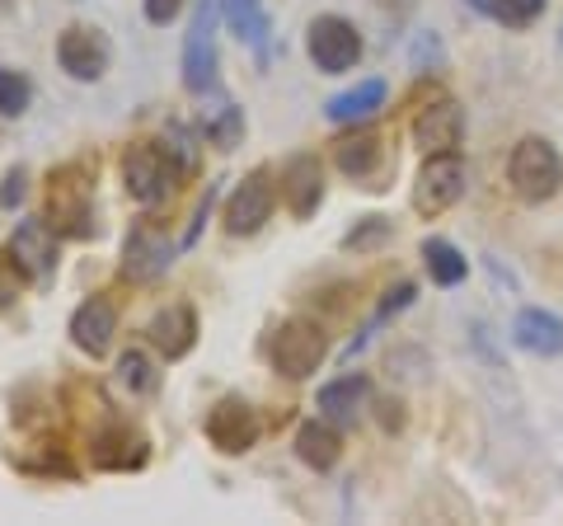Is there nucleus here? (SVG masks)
Returning <instances> with one entry per match:
<instances>
[{
	"label": "nucleus",
	"instance_id": "f257e3e1",
	"mask_svg": "<svg viewBox=\"0 0 563 526\" xmlns=\"http://www.w3.org/2000/svg\"><path fill=\"white\" fill-rule=\"evenodd\" d=\"M179 174H184V165L174 161V151L161 142H136L122 155V184H128L132 202H141V207L169 202L174 188H179Z\"/></svg>",
	"mask_w": 563,
	"mask_h": 526
},
{
	"label": "nucleus",
	"instance_id": "f03ea898",
	"mask_svg": "<svg viewBox=\"0 0 563 526\" xmlns=\"http://www.w3.org/2000/svg\"><path fill=\"white\" fill-rule=\"evenodd\" d=\"M90 202H95L90 169H85V165L52 169V188H47V226H52V231L66 235V240H85L95 231Z\"/></svg>",
	"mask_w": 563,
	"mask_h": 526
},
{
	"label": "nucleus",
	"instance_id": "7ed1b4c3",
	"mask_svg": "<svg viewBox=\"0 0 563 526\" xmlns=\"http://www.w3.org/2000/svg\"><path fill=\"white\" fill-rule=\"evenodd\" d=\"M507 184H512V193L521 202H550L563 184V155L544 142V136H526V142L512 146Z\"/></svg>",
	"mask_w": 563,
	"mask_h": 526
},
{
	"label": "nucleus",
	"instance_id": "20e7f679",
	"mask_svg": "<svg viewBox=\"0 0 563 526\" xmlns=\"http://www.w3.org/2000/svg\"><path fill=\"white\" fill-rule=\"evenodd\" d=\"M329 353V339L314 320H282L268 339V362L277 376L306 381L310 372H320V362Z\"/></svg>",
	"mask_w": 563,
	"mask_h": 526
},
{
	"label": "nucleus",
	"instance_id": "39448f33",
	"mask_svg": "<svg viewBox=\"0 0 563 526\" xmlns=\"http://www.w3.org/2000/svg\"><path fill=\"white\" fill-rule=\"evenodd\" d=\"M461 198H465V161L455 151L428 155V165L418 169V184H413V212L432 221L451 212Z\"/></svg>",
	"mask_w": 563,
	"mask_h": 526
},
{
	"label": "nucleus",
	"instance_id": "423d86ee",
	"mask_svg": "<svg viewBox=\"0 0 563 526\" xmlns=\"http://www.w3.org/2000/svg\"><path fill=\"white\" fill-rule=\"evenodd\" d=\"M184 85L188 95L217 90V10L207 0L192 10V24L184 33Z\"/></svg>",
	"mask_w": 563,
	"mask_h": 526
},
{
	"label": "nucleus",
	"instance_id": "0eeeda50",
	"mask_svg": "<svg viewBox=\"0 0 563 526\" xmlns=\"http://www.w3.org/2000/svg\"><path fill=\"white\" fill-rule=\"evenodd\" d=\"M202 432H207V442L217 447V451H225V456H244V451L258 442L263 424H258V414H254L250 399L225 395V399H217V405L207 409Z\"/></svg>",
	"mask_w": 563,
	"mask_h": 526
},
{
	"label": "nucleus",
	"instance_id": "6e6552de",
	"mask_svg": "<svg viewBox=\"0 0 563 526\" xmlns=\"http://www.w3.org/2000/svg\"><path fill=\"white\" fill-rule=\"evenodd\" d=\"M306 47H310V62L320 66L324 76H343L362 62V33L352 29L343 14H320V20L310 24Z\"/></svg>",
	"mask_w": 563,
	"mask_h": 526
},
{
	"label": "nucleus",
	"instance_id": "1a4fd4ad",
	"mask_svg": "<svg viewBox=\"0 0 563 526\" xmlns=\"http://www.w3.org/2000/svg\"><path fill=\"white\" fill-rule=\"evenodd\" d=\"M277 207V184L268 169L244 174V184H235V193L225 198V235H254L263 231V221L273 217Z\"/></svg>",
	"mask_w": 563,
	"mask_h": 526
},
{
	"label": "nucleus",
	"instance_id": "9d476101",
	"mask_svg": "<svg viewBox=\"0 0 563 526\" xmlns=\"http://www.w3.org/2000/svg\"><path fill=\"white\" fill-rule=\"evenodd\" d=\"M169 259H174V244L165 235V226L151 221V217H141L132 226L128 244H122V273H128L132 283H155V277L169 269Z\"/></svg>",
	"mask_w": 563,
	"mask_h": 526
},
{
	"label": "nucleus",
	"instance_id": "9b49d317",
	"mask_svg": "<svg viewBox=\"0 0 563 526\" xmlns=\"http://www.w3.org/2000/svg\"><path fill=\"white\" fill-rule=\"evenodd\" d=\"M57 62L70 80H99L109 72V39L90 24H70L57 39Z\"/></svg>",
	"mask_w": 563,
	"mask_h": 526
},
{
	"label": "nucleus",
	"instance_id": "f8f14e48",
	"mask_svg": "<svg viewBox=\"0 0 563 526\" xmlns=\"http://www.w3.org/2000/svg\"><path fill=\"white\" fill-rule=\"evenodd\" d=\"M146 437H141L132 424H109L90 437V465L95 470H113V475H128V470L146 465Z\"/></svg>",
	"mask_w": 563,
	"mask_h": 526
},
{
	"label": "nucleus",
	"instance_id": "ddd939ff",
	"mask_svg": "<svg viewBox=\"0 0 563 526\" xmlns=\"http://www.w3.org/2000/svg\"><path fill=\"white\" fill-rule=\"evenodd\" d=\"M10 254H14V263H20V269L33 277V283H43V277L57 269V231L47 226V217H43V221L29 217V221L14 226Z\"/></svg>",
	"mask_w": 563,
	"mask_h": 526
},
{
	"label": "nucleus",
	"instance_id": "4468645a",
	"mask_svg": "<svg viewBox=\"0 0 563 526\" xmlns=\"http://www.w3.org/2000/svg\"><path fill=\"white\" fill-rule=\"evenodd\" d=\"M465 136V113L455 99H432L428 109L413 118V142L428 151V155H442V151H455Z\"/></svg>",
	"mask_w": 563,
	"mask_h": 526
},
{
	"label": "nucleus",
	"instance_id": "2eb2a0df",
	"mask_svg": "<svg viewBox=\"0 0 563 526\" xmlns=\"http://www.w3.org/2000/svg\"><path fill=\"white\" fill-rule=\"evenodd\" d=\"M118 335V306L109 296H90V302H80L76 315H70V343L80 348V353H109V343Z\"/></svg>",
	"mask_w": 563,
	"mask_h": 526
},
{
	"label": "nucleus",
	"instance_id": "dca6fc26",
	"mask_svg": "<svg viewBox=\"0 0 563 526\" xmlns=\"http://www.w3.org/2000/svg\"><path fill=\"white\" fill-rule=\"evenodd\" d=\"M282 202H287L291 217H314L324 202V169L314 155H296V161H287V169H282Z\"/></svg>",
	"mask_w": 563,
	"mask_h": 526
},
{
	"label": "nucleus",
	"instance_id": "f3484780",
	"mask_svg": "<svg viewBox=\"0 0 563 526\" xmlns=\"http://www.w3.org/2000/svg\"><path fill=\"white\" fill-rule=\"evenodd\" d=\"M146 335H151V343L174 362V358H184L188 348L198 343V315H192V306H165V310L151 315Z\"/></svg>",
	"mask_w": 563,
	"mask_h": 526
},
{
	"label": "nucleus",
	"instance_id": "a211bd4d",
	"mask_svg": "<svg viewBox=\"0 0 563 526\" xmlns=\"http://www.w3.org/2000/svg\"><path fill=\"white\" fill-rule=\"evenodd\" d=\"M380 161H385V146L372 128H357V132H347L333 142V165H339L347 179H372L380 169Z\"/></svg>",
	"mask_w": 563,
	"mask_h": 526
},
{
	"label": "nucleus",
	"instance_id": "6ab92c4d",
	"mask_svg": "<svg viewBox=\"0 0 563 526\" xmlns=\"http://www.w3.org/2000/svg\"><path fill=\"white\" fill-rule=\"evenodd\" d=\"M512 339H517V348H526V353L554 358V353H563V320H559L554 310L531 306V310H521V315H517Z\"/></svg>",
	"mask_w": 563,
	"mask_h": 526
},
{
	"label": "nucleus",
	"instance_id": "aec40b11",
	"mask_svg": "<svg viewBox=\"0 0 563 526\" xmlns=\"http://www.w3.org/2000/svg\"><path fill=\"white\" fill-rule=\"evenodd\" d=\"M296 456H301L310 470H333L339 465V456H343L339 428L324 424V414L310 418V424H301V432H296Z\"/></svg>",
	"mask_w": 563,
	"mask_h": 526
},
{
	"label": "nucleus",
	"instance_id": "412c9836",
	"mask_svg": "<svg viewBox=\"0 0 563 526\" xmlns=\"http://www.w3.org/2000/svg\"><path fill=\"white\" fill-rule=\"evenodd\" d=\"M221 20L231 24L235 39L250 43L258 57L268 52V10H263V0H221Z\"/></svg>",
	"mask_w": 563,
	"mask_h": 526
},
{
	"label": "nucleus",
	"instance_id": "4be33fe9",
	"mask_svg": "<svg viewBox=\"0 0 563 526\" xmlns=\"http://www.w3.org/2000/svg\"><path fill=\"white\" fill-rule=\"evenodd\" d=\"M366 395H372V381H366L362 372L357 376H339V381H329L320 391V414L333 418V424H352L357 409L366 405Z\"/></svg>",
	"mask_w": 563,
	"mask_h": 526
},
{
	"label": "nucleus",
	"instance_id": "5701e85b",
	"mask_svg": "<svg viewBox=\"0 0 563 526\" xmlns=\"http://www.w3.org/2000/svg\"><path fill=\"white\" fill-rule=\"evenodd\" d=\"M380 103H385V80H357L352 90L333 95V99L324 103V113H329L333 122H362V118H372Z\"/></svg>",
	"mask_w": 563,
	"mask_h": 526
},
{
	"label": "nucleus",
	"instance_id": "b1692460",
	"mask_svg": "<svg viewBox=\"0 0 563 526\" xmlns=\"http://www.w3.org/2000/svg\"><path fill=\"white\" fill-rule=\"evenodd\" d=\"M422 263H428V277L437 287H461L465 283V273H470V263L465 254L455 250L451 240H422Z\"/></svg>",
	"mask_w": 563,
	"mask_h": 526
},
{
	"label": "nucleus",
	"instance_id": "393cba45",
	"mask_svg": "<svg viewBox=\"0 0 563 526\" xmlns=\"http://www.w3.org/2000/svg\"><path fill=\"white\" fill-rule=\"evenodd\" d=\"M202 136L217 151H235L244 136V113L231 99H217V109H202Z\"/></svg>",
	"mask_w": 563,
	"mask_h": 526
},
{
	"label": "nucleus",
	"instance_id": "a878e982",
	"mask_svg": "<svg viewBox=\"0 0 563 526\" xmlns=\"http://www.w3.org/2000/svg\"><path fill=\"white\" fill-rule=\"evenodd\" d=\"M465 6L488 14V20L503 29H531L544 14V0H465Z\"/></svg>",
	"mask_w": 563,
	"mask_h": 526
},
{
	"label": "nucleus",
	"instance_id": "bb28decb",
	"mask_svg": "<svg viewBox=\"0 0 563 526\" xmlns=\"http://www.w3.org/2000/svg\"><path fill=\"white\" fill-rule=\"evenodd\" d=\"M118 381L128 385L132 395H151V391H155V381H161V376H155V362H151L146 353H141V348H128V353L118 358Z\"/></svg>",
	"mask_w": 563,
	"mask_h": 526
},
{
	"label": "nucleus",
	"instance_id": "cd10ccee",
	"mask_svg": "<svg viewBox=\"0 0 563 526\" xmlns=\"http://www.w3.org/2000/svg\"><path fill=\"white\" fill-rule=\"evenodd\" d=\"M29 103H33V85L20 72L0 66V113H5V118H24Z\"/></svg>",
	"mask_w": 563,
	"mask_h": 526
},
{
	"label": "nucleus",
	"instance_id": "c85d7f7f",
	"mask_svg": "<svg viewBox=\"0 0 563 526\" xmlns=\"http://www.w3.org/2000/svg\"><path fill=\"white\" fill-rule=\"evenodd\" d=\"M409 302H413V283H399V287H395V292H390V296H385V302H380V310H376V320H372V325H366V329H362V335H357V339H352V343H347V353H357V348H362L366 339H372V335H376V329H380L385 320H390V315H395V310H404V306H409Z\"/></svg>",
	"mask_w": 563,
	"mask_h": 526
},
{
	"label": "nucleus",
	"instance_id": "c756f323",
	"mask_svg": "<svg viewBox=\"0 0 563 526\" xmlns=\"http://www.w3.org/2000/svg\"><path fill=\"white\" fill-rule=\"evenodd\" d=\"M380 240H390V221H385V217H366L357 231L343 235V250H357L362 254V250H376Z\"/></svg>",
	"mask_w": 563,
	"mask_h": 526
},
{
	"label": "nucleus",
	"instance_id": "7c9ffc66",
	"mask_svg": "<svg viewBox=\"0 0 563 526\" xmlns=\"http://www.w3.org/2000/svg\"><path fill=\"white\" fill-rule=\"evenodd\" d=\"M24 283H29V273H24L20 263H14V254L5 250V254H0V306H10L14 296L24 292Z\"/></svg>",
	"mask_w": 563,
	"mask_h": 526
},
{
	"label": "nucleus",
	"instance_id": "2f4dec72",
	"mask_svg": "<svg viewBox=\"0 0 563 526\" xmlns=\"http://www.w3.org/2000/svg\"><path fill=\"white\" fill-rule=\"evenodd\" d=\"M169 151H174V161L184 165V174H188L192 165H198V151H192V132H188V128H179V122L169 128Z\"/></svg>",
	"mask_w": 563,
	"mask_h": 526
},
{
	"label": "nucleus",
	"instance_id": "473e14b6",
	"mask_svg": "<svg viewBox=\"0 0 563 526\" xmlns=\"http://www.w3.org/2000/svg\"><path fill=\"white\" fill-rule=\"evenodd\" d=\"M24 193H29V174H24V165H20V169L5 174V184H0V207H5V212H14Z\"/></svg>",
	"mask_w": 563,
	"mask_h": 526
},
{
	"label": "nucleus",
	"instance_id": "72a5a7b5",
	"mask_svg": "<svg viewBox=\"0 0 563 526\" xmlns=\"http://www.w3.org/2000/svg\"><path fill=\"white\" fill-rule=\"evenodd\" d=\"M179 10H184V0H146V20H151L155 29H165Z\"/></svg>",
	"mask_w": 563,
	"mask_h": 526
},
{
	"label": "nucleus",
	"instance_id": "f704fd0d",
	"mask_svg": "<svg viewBox=\"0 0 563 526\" xmlns=\"http://www.w3.org/2000/svg\"><path fill=\"white\" fill-rule=\"evenodd\" d=\"M211 202H217V188L207 184V193H202V202H198V217H192V226H188V235H184V244H192L198 240V231H202V221H207V212H211Z\"/></svg>",
	"mask_w": 563,
	"mask_h": 526
},
{
	"label": "nucleus",
	"instance_id": "c9c22d12",
	"mask_svg": "<svg viewBox=\"0 0 563 526\" xmlns=\"http://www.w3.org/2000/svg\"><path fill=\"white\" fill-rule=\"evenodd\" d=\"M413 62H418V66H428V62H442V43L422 33V39H418V47H413Z\"/></svg>",
	"mask_w": 563,
	"mask_h": 526
},
{
	"label": "nucleus",
	"instance_id": "e433bc0d",
	"mask_svg": "<svg viewBox=\"0 0 563 526\" xmlns=\"http://www.w3.org/2000/svg\"><path fill=\"white\" fill-rule=\"evenodd\" d=\"M404 405H399V399H380V428L385 432H395L399 424H404V414H399Z\"/></svg>",
	"mask_w": 563,
	"mask_h": 526
}]
</instances>
